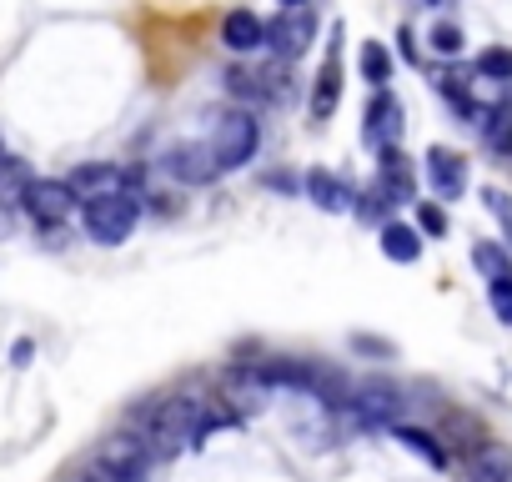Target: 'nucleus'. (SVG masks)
<instances>
[{"label": "nucleus", "mask_w": 512, "mask_h": 482, "mask_svg": "<svg viewBox=\"0 0 512 482\" xmlns=\"http://www.w3.org/2000/svg\"><path fill=\"white\" fill-rule=\"evenodd\" d=\"M151 452L136 432H121V437H106L91 457V482H151Z\"/></svg>", "instance_id": "1"}, {"label": "nucleus", "mask_w": 512, "mask_h": 482, "mask_svg": "<svg viewBox=\"0 0 512 482\" xmlns=\"http://www.w3.org/2000/svg\"><path fill=\"white\" fill-rule=\"evenodd\" d=\"M206 146H211V156H216L221 171H236L241 161L256 156V146H262V126H256L251 111H231V116L216 121V131H211Z\"/></svg>", "instance_id": "2"}, {"label": "nucleus", "mask_w": 512, "mask_h": 482, "mask_svg": "<svg viewBox=\"0 0 512 482\" xmlns=\"http://www.w3.org/2000/svg\"><path fill=\"white\" fill-rule=\"evenodd\" d=\"M81 221H86L91 241H101V247H121V241L136 231V221H141V201L136 196H101V201H86Z\"/></svg>", "instance_id": "3"}, {"label": "nucleus", "mask_w": 512, "mask_h": 482, "mask_svg": "<svg viewBox=\"0 0 512 482\" xmlns=\"http://www.w3.org/2000/svg\"><path fill=\"white\" fill-rule=\"evenodd\" d=\"M141 171L136 166H116V161H86L66 176V186L76 191V201H101V196H136Z\"/></svg>", "instance_id": "4"}, {"label": "nucleus", "mask_w": 512, "mask_h": 482, "mask_svg": "<svg viewBox=\"0 0 512 482\" xmlns=\"http://www.w3.org/2000/svg\"><path fill=\"white\" fill-rule=\"evenodd\" d=\"M347 407H352V422H357V427H397L402 412H407V397H402V387H392V382H362V387L347 397Z\"/></svg>", "instance_id": "5"}, {"label": "nucleus", "mask_w": 512, "mask_h": 482, "mask_svg": "<svg viewBox=\"0 0 512 482\" xmlns=\"http://www.w3.org/2000/svg\"><path fill=\"white\" fill-rule=\"evenodd\" d=\"M402 101L392 96V91H377L372 96V106H367V116H362V141L372 146V151H392L397 141H402Z\"/></svg>", "instance_id": "6"}, {"label": "nucleus", "mask_w": 512, "mask_h": 482, "mask_svg": "<svg viewBox=\"0 0 512 482\" xmlns=\"http://www.w3.org/2000/svg\"><path fill=\"white\" fill-rule=\"evenodd\" d=\"M312 36H317V16L302 6V11H282L272 26H267V46L277 51V56H287V61H297L307 46H312Z\"/></svg>", "instance_id": "7"}, {"label": "nucleus", "mask_w": 512, "mask_h": 482, "mask_svg": "<svg viewBox=\"0 0 512 482\" xmlns=\"http://www.w3.org/2000/svg\"><path fill=\"white\" fill-rule=\"evenodd\" d=\"M161 166H166L176 181H186V186H206V181H216V176H221V166H216L211 146H196V141H186V146H171Z\"/></svg>", "instance_id": "8"}, {"label": "nucleus", "mask_w": 512, "mask_h": 482, "mask_svg": "<svg viewBox=\"0 0 512 482\" xmlns=\"http://www.w3.org/2000/svg\"><path fill=\"white\" fill-rule=\"evenodd\" d=\"M26 211L36 216V226H61L76 211V191L66 181H36L31 196H26Z\"/></svg>", "instance_id": "9"}, {"label": "nucleus", "mask_w": 512, "mask_h": 482, "mask_svg": "<svg viewBox=\"0 0 512 482\" xmlns=\"http://www.w3.org/2000/svg\"><path fill=\"white\" fill-rule=\"evenodd\" d=\"M342 101V26H332V46H327V66L317 76V91H312V116L327 121Z\"/></svg>", "instance_id": "10"}, {"label": "nucleus", "mask_w": 512, "mask_h": 482, "mask_svg": "<svg viewBox=\"0 0 512 482\" xmlns=\"http://www.w3.org/2000/svg\"><path fill=\"white\" fill-rule=\"evenodd\" d=\"M427 186L442 196V201H457L467 191V161L447 146H432L427 151Z\"/></svg>", "instance_id": "11"}, {"label": "nucleus", "mask_w": 512, "mask_h": 482, "mask_svg": "<svg viewBox=\"0 0 512 482\" xmlns=\"http://www.w3.org/2000/svg\"><path fill=\"white\" fill-rule=\"evenodd\" d=\"M467 482H512V452L502 442H482L467 462Z\"/></svg>", "instance_id": "12"}, {"label": "nucleus", "mask_w": 512, "mask_h": 482, "mask_svg": "<svg viewBox=\"0 0 512 482\" xmlns=\"http://www.w3.org/2000/svg\"><path fill=\"white\" fill-rule=\"evenodd\" d=\"M382 257L412 267V262L422 257V231L407 226V221H387V226H382Z\"/></svg>", "instance_id": "13"}, {"label": "nucleus", "mask_w": 512, "mask_h": 482, "mask_svg": "<svg viewBox=\"0 0 512 482\" xmlns=\"http://www.w3.org/2000/svg\"><path fill=\"white\" fill-rule=\"evenodd\" d=\"M221 41H226V51H256V46H262L267 41V26L262 21H256L251 11H231L226 21H221Z\"/></svg>", "instance_id": "14"}, {"label": "nucleus", "mask_w": 512, "mask_h": 482, "mask_svg": "<svg viewBox=\"0 0 512 482\" xmlns=\"http://www.w3.org/2000/svg\"><path fill=\"white\" fill-rule=\"evenodd\" d=\"M31 186H36V171L21 156H0V206H26Z\"/></svg>", "instance_id": "15"}, {"label": "nucleus", "mask_w": 512, "mask_h": 482, "mask_svg": "<svg viewBox=\"0 0 512 482\" xmlns=\"http://www.w3.org/2000/svg\"><path fill=\"white\" fill-rule=\"evenodd\" d=\"M307 196H312L322 211H347V206L357 201V196L347 191V181H342V176H332V171H322V166H317V171H307Z\"/></svg>", "instance_id": "16"}, {"label": "nucleus", "mask_w": 512, "mask_h": 482, "mask_svg": "<svg viewBox=\"0 0 512 482\" xmlns=\"http://www.w3.org/2000/svg\"><path fill=\"white\" fill-rule=\"evenodd\" d=\"M392 437H397V442H402L407 452H417V457H422L427 467H437V472L447 467V447H442V442H437L432 432H422V427H402V422H397V427H392Z\"/></svg>", "instance_id": "17"}, {"label": "nucleus", "mask_w": 512, "mask_h": 482, "mask_svg": "<svg viewBox=\"0 0 512 482\" xmlns=\"http://www.w3.org/2000/svg\"><path fill=\"white\" fill-rule=\"evenodd\" d=\"M226 91L241 96V101H251V106H256V101H272V96H267V76H262V71H241V66L226 71Z\"/></svg>", "instance_id": "18"}, {"label": "nucleus", "mask_w": 512, "mask_h": 482, "mask_svg": "<svg viewBox=\"0 0 512 482\" xmlns=\"http://www.w3.org/2000/svg\"><path fill=\"white\" fill-rule=\"evenodd\" d=\"M472 267H477L487 282H502V277H512V262H507V252H502V247H492V241H477V247H472Z\"/></svg>", "instance_id": "19"}, {"label": "nucleus", "mask_w": 512, "mask_h": 482, "mask_svg": "<svg viewBox=\"0 0 512 482\" xmlns=\"http://www.w3.org/2000/svg\"><path fill=\"white\" fill-rule=\"evenodd\" d=\"M482 131H487V146L512 156V111L497 106V111H482Z\"/></svg>", "instance_id": "20"}, {"label": "nucleus", "mask_w": 512, "mask_h": 482, "mask_svg": "<svg viewBox=\"0 0 512 482\" xmlns=\"http://www.w3.org/2000/svg\"><path fill=\"white\" fill-rule=\"evenodd\" d=\"M362 71H367V81H372L377 91H387V81H392V56H387L377 41H367V46H362Z\"/></svg>", "instance_id": "21"}, {"label": "nucleus", "mask_w": 512, "mask_h": 482, "mask_svg": "<svg viewBox=\"0 0 512 482\" xmlns=\"http://www.w3.org/2000/svg\"><path fill=\"white\" fill-rule=\"evenodd\" d=\"M477 76H487V81H512V51H507V46L482 51V56H477Z\"/></svg>", "instance_id": "22"}, {"label": "nucleus", "mask_w": 512, "mask_h": 482, "mask_svg": "<svg viewBox=\"0 0 512 482\" xmlns=\"http://www.w3.org/2000/svg\"><path fill=\"white\" fill-rule=\"evenodd\" d=\"M387 211H392V201L382 196V186L372 181L367 191H362V201H357V216L362 221H377V226H387Z\"/></svg>", "instance_id": "23"}, {"label": "nucleus", "mask_w": 512, "mask_h": 482, "mask_svg": "<svg viewBox=\"0 0 512 482\" xmlns=\"http://www.w3.org/2000/svg\"><path fill=\"white\" fill-rule=\"evenodd\" d=\"M417 231H422V236H447V211H442L437 201H422V206H417Z\"/></svg>", "instance_id": "24"}, {"label": "nucleus", "mask_w": 512, "mask_h": 482, "mask_svg": "<svg viewBox=\"0 0 512 482\" xmlns=\"http://www.w3.org/2000/svg\"><path fill=\"white\" fill-rule=\"evenodd\" d=\"M432 51H437V56H457V51H462V31L447 26V21H437V26H432Z\"/></svg>", "instance_id": "25"}, {"label": "nucleus", "mask_w": 512, "mask_h": 482, "mask_svg": "<svg viewBox=\"0 0 512 482\" xmlns=\"http://www.w3.org/2000/svg\"><path fill=\"white\" fill-rule=\"evenodd\" d=\"M482 201H487V211H492V216L507 226V236H512V196H507V191H497V186H487V191H482Z\"/></svg>", "instance_id": "26"}, {"label": "nucleus", "mask_w": 512, "mask_h": 482, "mask_svg": "<svg viewBox=\"0 0 512 482\" xmlns=\"http://www.w3.org/2000/svg\"><path fill=\"white\" fill-rule=\"evenodd\" d=\"M487 297H492V312L512 327V277H502V282H492L487 287Z\"/></svg>", "instance_id": "27"}, {"label": "nucleus", "mask_w": 512, "mask_h": 482, "mask_svg": "<svg viewBox=\"0 0 512 482\" xmlns=\"http://www.w3.org/2000/svg\"><path fill=\"white\" fill-rule=\"evenodd\" d=\"M11 357H16V367H26V362H31V342H16Z\"/></svg>", "instance_id": "28"}, {"label": "nucleus", "mask_w": 512, "mask_h": 482, "mask_svg": "<svg viewBox=\"0 0 512 482\" xmlns=\"http://www.w3.org/2000/svg\"><path fill=\"white\" fill-rule=\"evenodd\" d=\"M307 6V0H282V11H302Z\"/></svg>", "instance_id": "29"}, {"label": "nucleus", "mask_w": 512, "mask_h": 482, "mask_svg": "<svg viewBox=\"0 0 512 482\" xmlns=\"http://www.w3.org/2000/svg\"><path fill=\"white\" fill-rule=\"evenodd\" d=\"M427 6H437V0H427Z\"/></svg>", "instance_id": "30"}, {"label": "nucleus", "mask_w": 512, "mask_h": 482, "mask_svg": "<svg viewBox=\"0 0 512 482\" xmlns=\"http://www.w3.org/2000/svg\"><path fill=\"white\" fill-rule=\"evenodd\" d=\"M81 482H91V477H81Z\"/></svg>", "instance_id": "31"}]
</instances>
